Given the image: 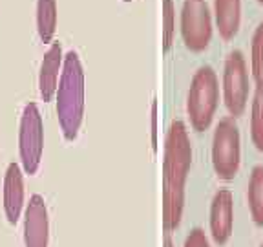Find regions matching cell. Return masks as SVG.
Returning a JSON list of instances; mask_svg holds the SVG:
<instances>
[{"label":"cell","mask_w":263,"mask_h":247,"mask_svg":"<svg viewBox=\"0 0 263 247\" xmlns=\"http://www.w3.org/2000/svg\"><path fill=\"white\" fill-rule=\"evenodd\" d=\"M192 167V145L183 121H172L164 137L163 156V227L166 233L181 225L185 213V185Z\"/></svg>","instance_id":"6da1fadb"},{"label":"cell","mask_w":263,"mask_h":247,"mask_svg":"<svg viewBox=\"0 0 263 247\" xmlns=\"http://www.w3.org/2000/svg\"><path fill=\"white\" fill-rule=\"evenodd\" d=\"M57 117L66 141H75L84 117V70L77 51L64 55L57 88Z\"/></svg>","instance_id":"7a4b0ae2"},{"label":"cell","mask_w":263,"mask_h":247,"mask_svg":"<svg viewBox=\"0 0 263 247\" xmlns=\"http://www.w3.org/2000/svg\"><path fill=\"white\" fill-rule=\"evenodd\" d=\"M219 103V82L210 66H201L190 82L186 112L194 130L205 132L212 125Z\"/></svg>","instance_id":"3957f363"},{"label":"cell","mask_w":263,"mask_h":247,"mask_svg":"<svg viewBox=\"0 0 263 247\" xmlns=\"http://www.w3.org/2000/svg\"><path fill=\"white\" fill-rule=\"evenodd\" d=\"M241 163V136L234 117H223L214 130L212 167L219 180H234Z\"/></svg>","instance_id":"277c9868"},{"label":"cell","mask_w":263,"mask_h":247,"mask_svg":"<svg viewBox=\"0 0 263 247\" xmlns=\"http://www.w3.org/2000/svg\"><path fill=\"white\" fill-rule=\"evenodd\" d=\"M44 150V123L35 103H28L22 110L18 130V156L26 174L33 176L39 170Z\"/></svg>","instance_id":"5b68a950"},{"label":"cell","mask_w":263,"mask_h":247,"mask_svg":"<svg viewBox=\"0 0 263 247\" xmlns=\"http://www.w3.org/2000/svg\"><path fill=\"white\" fill-rule=\"evenodd\" d=\"M223 101L230 117H239L249 101V72L239 49L230 51L223 70Z\"/></svg>","instance_id":"8992f818"},{"label":"cell","mask_w":263,"mask_h":247,"mask_svg":"<svg viewBox=\"0 0 263 247\" xmlns=\"http://www.w3.org/2000/svg\"><path fill=\"white\" fill-rule=\"evenodd\" d=\"M181 35L190 51H203L212 39V16L205 0H185L181 9Z\"/></svg>","instance_id":"52a82bcc"},{"label":"cell","mask_w":263,"mask_h":247,"mask_svg":"<svg viewBox=\"0 0 263 247\" xmlns=\"http://www.w3.org/2000/svg\"><path fill=\"white\" fill-rule=\"evenodd\" d=\"M210 236L216 245L229 243L234 231V196L229 189H219L210 202Z\"/></svg>","instance_id":"ba28073f"},{"label":"cell","mask_w":263,"mask_h":247,"mask_svg":"<svg viewBox=\"0 0 263 247\" xmlns=\"http://www.w3.org/2000/svg\"><path fill=\"white\" fill-rule=\"evenodd\" d=\"M49 245V214L44 198L33 194L24 210V247Z\"/></svg>","instance_id":"9c48e42d"},{"label":"cell","mask_w":263,"mask_h":247,"mask_svg":"<svg viewBox=\"0 0 263 247\" xmlns=\"http://www.w3.org/2000/svg\"><path fill=\"white\" fill-rule=\"evenodd\" d=\"M62 64H64L62 46L61 42H53L44 54V59L41 62V72H39V92H41V97L44 103H49L57 95Z\"/></svg>","instance_id":"30bf717a"},{"label":"cell","mask_w":263,"mask_h":247,"mask_svg":"<svg viewBox=\"0 0 263 247\" xmlns=\"http://www.w3.org/2000/svg\"><path fill=\"white\" fill-rule=\"evenodd\" d=\"M24 209V178L21 167L13 161L4 176V214L9 225H16Z\"/></svg>","instance_id":"8fae6325"},{"label":"cell","mask_w":263,"mask_h":247,"mask_svg":"<svg viewBox=\"0 0 263 247\" xmlns=\"http://www.w3.org/2000/svg\"><path fill=\"white\" fill-rule=\"evenodd\" d=\"M214 13L221 39H234L241 22V0H214Z\"/></svg>","instance_id":"7c38bea8"},{"label":"cell","mask_w":263,"mask_h":247,"mask_svg":"<svg viewBox=\"0 0 263 247\" xmlns=\"http://www.w3.org/2000/svg\"><path fill=\"white\" fill-rule=\"evenodd\" d=\"M247 202L252 222L258 227H263V165H256L252 169L247 187Z\"/></svg>","instance_id":"4fadbf2b"},{"label":"cell","mask_w":263,"mask_h":247,"mask_svg":"<svg viewBox=\"0 0 263 247\" xmlns=\"http://www.w3.org/2000/svg\"><path fill=\"white\" fill-rule=\"evenodd\" d=\"M57 29V0H37V31L42 42H51Z\"/></svg>","instance_id":"5bb4252c"},{"label":"cell","mask_w":263,"mask_h":247,"mask_svg":"<svg viewBox=\"0 0 263 247\" xmlns=\"http://www.w3.org/2000/svg\"><path fill=\"white\" fill-rule=\"evenodd\" d=\"M251 139L259 152H263V88H256L252 99Z\"/></svg>","instance_id":"9a60e30c"},{"label":"cell","mask_w":263,"mask_h":247,"mask_svg":"<svg viewBox=\"0 0 263 247\" xmlns=\"http://www.w3.org/2000/svg\"><path fill=\"white\" fill-rule=\"evenodd\" d=\"M252 77L256 88H263V22L252 35Z\"/></svg>","instance_id":"2e32d148"},{"label":"cell","mask_w":263,"mask_h":247,"mask_svg":"<svg viewBox=\"0 0 263 247\" xmlns=\"http://www.w3.org/2000/svg\"><path fill=\"white\" fill-rule=\"evenodd\" d=\"M176 37V8L172 0H163V49L168 51Z\"/></svg>","instance_id":"e0dca14e"},{"label":"cell","mask_w":263,"mask_h":247,"mask_svg":"<svg viewBox=\"0 0 263 247\" xmlns=\"http://www.w3.org/2000/svg\"><path fill=\"white\" fill-rule=\"evenodd\" d=\"M183 247H210L209 242V236L205 235V231L203 229H192L190 231V235L186 236L185 240V245Z\"/></svg>","instance_id":"ac0fdd59"},{"label":"cell","mask_w":263,"mask_h":247,"mask_svg":"<svg viewBox=\"0 0 263 247\" xmlns=\"http://www.w3.org/2000/svg\"><path fill=\"white\" fill-rule=\"evenodd\" d=\"M152 148L157 152V99L152 101Z\"/></svg>","instance_id":"d6986e66"},{"label":"cell","mask_w":263,"mask_h":247,"mask_svg":"<svg viewBox=\"0 0 263 247\" xmlns=\"http://www.w3.org/2000/svg\"><path fill=\"white\" fill-rule=\"evenodd\" d=\"M163 247H176V243H174V240H172V236H170V233H166V235H164Z\"/></svg>","instance_id":"ffe728a7"},{"label":"cell","mask_w":263,"mask_h":247,"mask_svg":"<svg viewBox=\"0 0 263 247\" xmlns=\"http://www.w3.org/2000/svg\"><path fill=\"white\" fill-rule=\"evenodd\" d=\"M258 2H259V4H263V0H258Z\"/></svg>","instance_id":"44dd1931"},{"label":"cell","mask_w":263,"mask_h":247,"mask_svg":"<svg viewBox=\"0 0 263 247\" xmlns=\"http://www.w3.org/2000/svg\"><path fill=\"white\" fill-rule=\"evenodd\" d=\"M259 247H263V242H261V243H259Z\"/></svg>","instance_id":"7402d4cb"},{"label":"cell","mask_w":263,"mask_h":247,"mask_svg":"<svg viewBox=\"0 0 263 247\" xmlns=\"http://www.w3.org/2000/svg\"><path fill=\"white\" fill-rule=\"evenodd\" d=\"M124 2H132V0H124Z\"/></svg>","instance_id":"603a6c76"}]
</instances>
